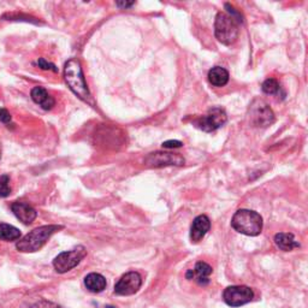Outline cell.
<instances>
[{
  "label": "cell",
  "instance_id": "6da1fadb",
  "mask_svg": "<svg viewBox=\"0 0 308 308\" xmlns=\"http://www.w3.org/2000/svg\"><path fill=\"white\" fill-rule=\"evenodd\" d=\"M225 7L230 9L229 14L219 12L217 15L216 23H214V34L223 45L230 46L239 38L240 24L242 20H241V15L235 11L234 7L230 6L229 4L225 5Z\"/></svg>",
  "mask_w": 308,
  "mask_h": 308
},
{
  "label": "cell",
  "instance_id": "7a4b0ae2",
  "mask_svg": "<svg viewBox=\"0 0 308 308\" xmlns=\"http://www.w3.org/2000/svg\"><path fill=\"white\" fill-rule=\"evenodd\" d=\"M63 229L62 225H43L32 230L16 243V248L22 253H34L46 245L52 235Z\"/></svg>",
  "mask_w": 308,
  "mask_h": 308
},
{
  "label": "cell",
  "instance_id": "3957f363",
  "mask_svg": "<svg viewBox=\"0 0 308 308\" xmlns=\"http://www.w3.org/2000/svg\"><path fill=\"white\" fill-rule=\"evenodd\" d=\"M64 79H65L70 90L76 97H79L83 102L89 103L92 95H90L89 89L87 87L81 63L77 59H70L66 62L65 66H64Z\"/></svg>",
  "mask_w": 308,
  "mask_h": 308
},
{
  "label": "cell",
  "instance_id": "277c9868",
  "mask_svg": "<svg viewBox=\"0 0 308 308\" xmlns=\"http://www.w3.org/2000/svg\"><path fill=\"white\" fill-rule=\"evenodd\" d=\"M263 218L250 209H239L231 219V226L246 236H258L263 230Z\"/></svg>",
  "mask_w": 308,
  "mask_h": 308
},
{
  "label": "cell",
  "instance_id": "5b68a950",
  "mask_svg": "<svg viewBox=\"0 0 308 308\" xmlns=\"http://www.w3.org/2000/svg\"><path fill=\"white\" fill-rule=\"evenodd\" d=\"M87 255V249L83 246L74 248V249L63 252L53 260V266L58 273H65L76 267Z\"/></svg>",
  "mask_w": 308,
  "mask_h": 308
},
{
  "label": "cell",
  "instance_id": "8992f818",
  "mask_svg": "<svg viewBox=\"0 0 308 308\" xmlns=\"http://www.w3.org/2000/svg\"><path fill=\"white\" fill-rule=\"evenodd\" d=\"M249 118L250 123L254 126L265 128L274 122V113L264 100L257 99L252 103L249 107Z\"/></svg>",
  "mask_w": 308,
  "mask_h": 308
},
{
  "label": "cell",
  "instance_id": "52a82bcc",
  "mask_svg": "<svg viewBox=\"0 0 308 308\" xmlns=\"http://www.w3.org/2000/svg\"><path fill=\"white\" fill-rule=\"evenodd\" d=\"M254 297V292L249 287L232 286L227 287L223 292L224 302L230 307H241L249 304Z\"/></svg>",
  "mask_w": 308,
  "mask_h": 308
},
{
  "label": "cell",
  "instance_id": "ba28073f",
  "mask_svg": "<svg viewBox=\"0 0 308 308\" xmlns=\"http://www.w3.org/2000/svg\"><path fill=\"white\" fill-rule=\"evenodd\" d=\"M226 121L227 116L225 111L221 107H213L207 112V115L198 118L194 122V124H195L196 128L201 129L203 131L212 133V131H216L217 129L224 125Z\"/></svg>",
  "mask_w": 308,
  "mask_h": 308
},
{
  "label": "cell",
  "instance_id": "9c48e42d",
  "mask_svg": "<svg viewBox=\"0 0 308 308\" xmlns=\"http://www.w3.org/2000/svg\"><path fill=\"white\" fill-rule=\"evenodd\" d=\"M185 163V160L182 155L171 152H154L144 158V164L149 167L182 166Z\"/></svg>",
  "mask_w": 308,
  "mask_h": 308
},
{
  "label": "cell",
  "instance_id": "30bf717a",
  "mask_svg": "<svg viewBox=\"0 0 308 308\" xmlns=\"http://www.w3.org/2000/svg\"><path fill=\"white\" fill-rule=\"evenodd\" d=\"M142 286V278L140 273L131 271L121 277L120 281L116 283L115 292L121 296H130L136 294Z\"/></svg>",
  "mask_w": 308,
  "mask_h": 308
},
{
  "label": "cell",
  "instance_id": "8fae6325",
  "mask_svg": "<svg viewBox=\"0 0 308 308\" xmlns=\"http://www.w3.org/2000/svg\"><path fill=\"white\" fill-rule=\"evenodd\" d=\"M11 211L14 212L18 221L25 225L32 224L38 217V212L35 211L34 207H32L27 203H20V201L14 203L11 205Z\"/></svg>",
  "mask_w": 308,
  "mask_h": 308
},
{
  "label": "cell",
  "instance_id": "7c38bea8",
  "mask_svg": "<svg viewBox=\"0 0 308 308\" xmlns=\"http://www.w3.org/2000/svg\"><path fill=\"white\" fill-rule=\"evenodd\" d=\"M209 227H211V222L209 218L205 214H201L198 216L193 221L190 227V240L193 243L200 242L201 240L205 237V235L209 231Z\"/></svg>",
  "mask_w": 308,
  "mask_h": 308
},
{
  "label": "cell",
  "instance_id": "4fadbf2b",
  "mask_svg": "<svg viewBox=\"0 0 308 308\" xmlns=\"http://www.w3.org/2000/svg\"><path fill=\"white\" fill-rule=\"evenodd\" d=\"M212 267L207 263L204 261H199L196 263L194 270H189L185 277L187 279H193L195 281L199 286H207L209 283V276L212 273Z\"/></svg>",
  "mask_w": 308,
  "mask_h": 308
},
{
  "label": "cell",
  "instance_id": "5bb4252c",
  "mask_svg": "<svg viewBox=\"0 0 308 308\" xmlns=\"http://www.w3.org/2000/svg\"><path fill=\"white\" fill-rule=\"evenodd\" d=\"M32 99L34 100L35 103L40 105L43 110L48 111L53 108V106L56 105V100L52 97L50 93L45 89L43 87H34L32 89Z\"/></svg>",
  "mask_w": 308,
  "mask_h": 308
},
{
  "label": "cell",
  "instance_id": "9a60e30c",
  "mask_svg": "<svg viewBox=\"0 0 308 308\" xmlns=\"http://www.w3.org/2000/svg\"><path fill=\"white\" fill-rule=\"evenodd\" d=\"M274 243L283 252H290L295 248L300 247V243L295 240L294 235L289 232H279L274 236Z\"/></svg>",
  "mask_w": 308,
  "mask_h": 308
},
{
  "label": "cell",
  "instance_id": "2e32d148",
  "mask_svg": "<svg viewBox=\"0 0 308 308\" xmlns=\"http://www.w3.org/2000/svg\"><path fill=\"white\" fill-rule=\"evenodd\" d=\"M208 81L214 87H224L229 82V72L221 66H214L208 71Z\"/></svg>",
  "mask_w": 308,
  "mask_h": 308
},
{
  "label": "cell",
  "instance_id": "e0dca14e",
  "mask_svg": "<svg viewBox=\"0 0 308 308\" xmlns=\"http://www.w3.org/2000/svg\"><path fill=\"white\" fill-rule=\"evenodd\" d=\"M106 279L100 273H89L84 278V286L92 292H102L106 288Z\"/></svg>",
  "mask_w": 308,
  "mask_h": 308
},
{
  "label": "cell",
  "instance_id": "ac0fdd59",
  "mask_svg": "<svg viewBox=\"0 0 308 308\" xmlns=\"http://www.w3.org/2000/svg\"><path fill=\"white\" fill-rule=\"evenodd\" d=\"M21 239V231L15 227L14 225L10 224H5V223H1L0 224V240L2 241H17Z\"/></svg>",
  "mask_w": 308,
  "mask_h": 308
},
{
  "label": "cell",
  "instance_id": "d6986e66",
  "mask_svg": "<svg viewBox=\"0 0 308 308\" xmlns=\"http://www.w3.org/2000/svg\"><path fill=\"white\" fill-rule=\"evenodd\" d=\"M261 89H263V92L265 93V94L277 95V94H279V92L282 90V87L277 80L267 79L265 82H264L263 86H261Z\"/></svg>",
  "mask_w": 308,
  "mask_h": 308
},
{
  "label": "cell",
  "instance_id": "ffe728a7",
  "mask_svg": "<svg viewBox=\"0 0 308 308\" xmlns=\"http://www.w3.org/2000/svg\"><path fill=\"white\" fill-rule=\"evenodd\" d=\"M10 194H11L10 177L7 175L0 176V198H6Z\"/></svg>",
  "mask_w": 308,
  "mask_h": 308
},
{
  "label": "cell",
  "instance_id": "44dd1931",
  "mask_svg": "<svg viewBox=\"0 0 308 308\" xmlns=\"http://www.w3.org/2000/svg\"><path fill=\"white\" fill-rule=\"evenodd\" d=\"M36 64L39 65V68L42 69V70H51V71H53V72L58 71V69L56 68V65H54V64L50 63V62H47L46 59H43V58H39L38 63Z\"/></svg>",
  "mask_w": 308,
  "mask_h": 308
},
{
  "label": "cell",
  "instance_id": "7402d4cb",
  "mask_svg": "<svg viewBox=\"0 0 308 308\" xmlns=\"http://www.w3.org/2000/svg\"><path fill=\"white\" fill-rule=\"evenodd\" d=\"M32 308H63V307L59 306V305H57V304H54V302L47 301V300H40V301L36 302V304Z\"/></svg>",
  "mask_w": 308,
  "mask_h": 308
},
{
  "label": "cell",
  "instance_id": "603a6c76",
  "mask_svg": "<svg viewBox=\"0 0 308 308\" xmlns=\"http://www.w3.org/2000/svg\"><path fill=\"white\" fill-rule=\"evenodd\" d=\"M183 146V142L177 141V140H170V141H165L163 144V147L167 149H171V148H180V147Z\"/></svg>",
  "mask_w": 308,
  "mask_h": 308
},
{
  "label": "cell",
  "instance_id": "cb8c5ba5",
  "mask_svg": "<svg viewBox=\"0 0 308 308\" xmlns=\"http://www.w3.org/2000/svg\"><path fill=\"white\" fill-rule=\"evenodd\" d=\"M11 120H12V117H11V115H10L9 111L5 110V108H0V122L5 124H9L10 122H11Z\"/></svg>",
  "mask_w": 308,
  "mask_h": 308
},
{
  "label": "cell",
  "instance_id": "d4e9b609",
  "mask_svg": "<svg viewBox=\"0 0 308 308\" xmlns=\"http://www.w3.org/2000/svg\"><path fill=\"white\" fill-rule=\"evenodd\" d=\"M134 4H135V2H134V1H131V2H126V1L121 2V1H118V2H117V6H118V7H124V9H126V7L133 6Z\"/></svg>",
  "mask_w": 308,
  "mask_h": 308
},
{
  "label": "cell",
  "instance_id": "484cf974",
  "mask_svg": "<svg viewBox=\"0 0 308 308\" xmlns=\"http://www.w3.org/2000/svg\"><path fill=\"white\" fill-rule=\"evenodd\" d=\"M106 308H117V307H115V306H106Z\"/></svg>",
  "mask_w": 308,
  "mask_h": 308
},
{
  "label": "cell",
  "instance_id": "4316f807",
  "mask_svg": "<svg viewBox=\"0 0 308 308\" xmlns=\"http://www.w3.org/2000/svg\"><path fill=\"white\" fill-rule=\"evenodd\" d=\"M0 159H1V146H0Z\"/></svg>",
  "mask_w": 308,
  "mask_h": 308
}]
</instances>
